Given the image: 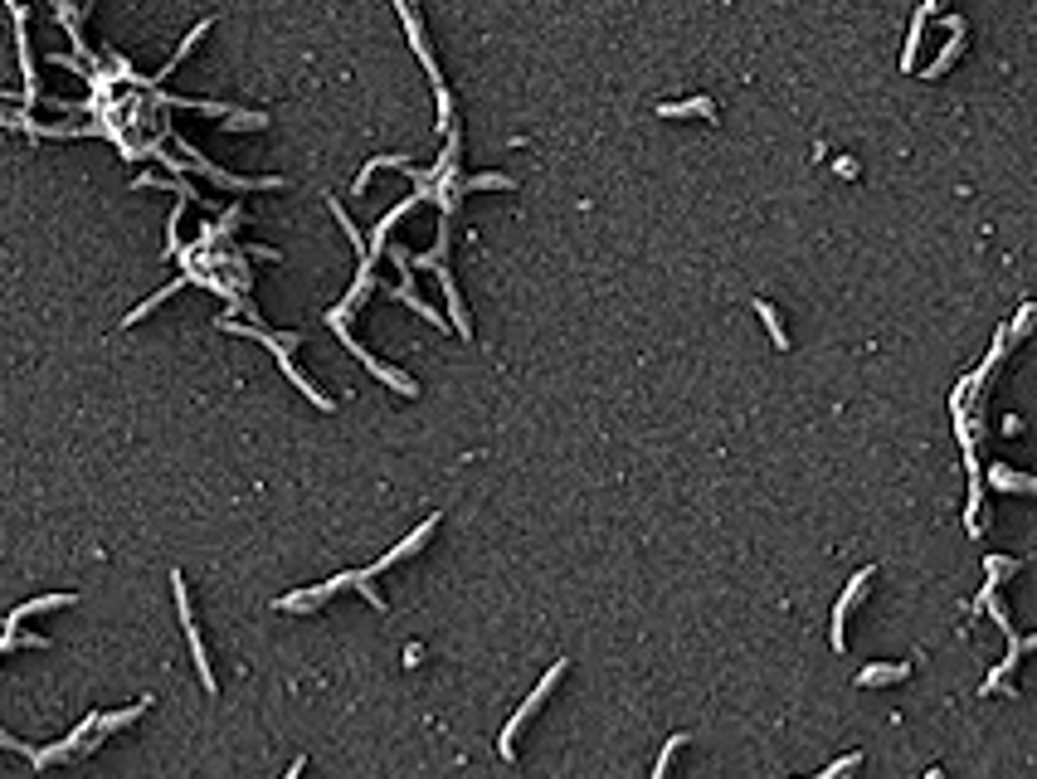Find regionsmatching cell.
<instances>
[{"label":"cell","mask_w":1037,"mask_h":779,"mask_svg":"<svg viewBox=\"0 0 1037 779\" xmlns=\"http://www.w3.org/2000/svg\"><path fill=\"white\" fill-rule=\"evenodd\" d=\"M565 668H570V662H550V672L541 677V682H536V692H531V697H527V702L517 706V716L507 721L502 741H497V750H502V760H511V755H517V731L527 726V721H531L536 712H541V702L550 697V692H556V682H560V677H565Z\"/></svg>","instance_id":"1"},{"label":"cell","mask_w":1037,"mask_h":779,"mask_svg":"<svg viewBox=\"0 0 1037 779\" xmlns=\"http://www.w3.org/2000/svg\"><path fill=\"white\" fill-rule=\"evenodd\" d=\"M170 585H176V604H180V623H186V639H190V658H195V668H200V682L205 692H215V668H210V653H205V639H200V629H195V619H190V589H186V575H170Z\"/></svg>","instance_id":"2"},{"label":"cell","mask_w":1037,"mask_h":779,"mask_svg":"<svg viewBox=\"0 0 1037 779\" xmlns=\"http://www.w3.org/2000/svg\"><path fill=\"white\" fill-rule=\"evenodd\" d=\"M332 332L341 336V342H346V351H356V361H361V365H365V371H371L375 380H385V385H395L400 395H419V385H415V380H409L405 371H395V365H385V361H375V351H365V346L356 342V336H351V327H346V322H332Z\"/></svg>","instance_id":"3"},{"label":"cell","mask_w":1037,"mask_h":779,"mask_svg":"<svg viewBox=\"0 0 1037 779\" xmlns=\"http://www.w3.org/2000/svg\"><path fill=\"white\" fill-rule=\"evenodd\" d=\"M1003 633H1008V653H1003V662H999V668L989 672L984 692H999V682H1008V672L1018 668V658H1022V653H1032V648H1037V633H1013V623H1008Z\"/></svg>","instance_id":"4"},{"label":"cell","mask_w":1037,"mask_h":779,"mask_svg":"<svg viewBox=\"0 0 1037 779\" xmlns=\"http://www.w3.org/2000/svg\"><path fill=\"white\" fill-rule=\"evenodd\" d=\"M868 585H872V565H868V570H857V575H852V579H847V589H843V600L833 604V648H837V653H843V619L852 614V604H857L862 594H868Z\"/></svg>","instance_id":"5"},{"label":"cell","mask_w":1037,"mask_h":779,"mask_svg":"<svg viewBox=\"0 0 1037 779\" xmlns=\"http://www.w3.org/2000/svg\"><path fill=\"white\" fill-rule=\"evenodd\" d=\"M395 10H400V20H405V35H409V45H415V54H419V64H424V74H429L434 83H444V78H438V59H434V49H429V39H424V25H419V10L415 5H405V0H400V5H395Z\"/></svg>","instance_id":"6"},{"label":"cell","mask_w":1037,"mask_h":779,"mask_svg":"<svg viewBox=\"0 0 1037 779\" xmlns=\"http://www.w3.org/2000/svg\"><path fill=\"white\" fill-rule=\"evenodd\" d=\"M434 527H438V512H434V517H424V521H419V527H415V531L405 536L400 546H390L385 556H380V560L371 565V570H385V565H395V560H405V556H415V550H419V546H424V541H429V536H434Z\"/></svg>","instance_id":"7"},{"label":"cell","mask_w":1037,"mask_h":779,"mask_svg":"<svg viewBox=\"0 0 1037 779\" xmlns=\"http://www.w3.org/2000/svg\"><path fill=\"white\" fill-rule=\"evenodd\" d=\"M273 356H278V365H282V375H288V380H293V385H297V390L307 395L312 405H317V409H332V395H326V390H317V385H312V380H307L303 371H297L293 351H273Z\"/></svg>","instance_id":"8"},{"label":"cell","mask_w":1037,"mask_h":779,"mask_svg":"<svg viewBox=\"0 0 1037 779\" xmlns=\"http://www.w3.org/2000/svg\"><path fill=\"white\" fill-rule=\"evenodd\" d=\"M438 278H444V297H448V312H453V332L458 336H473V322H467V312H463V292H458V282H453V268H434Z\"/></svg>","instance_id":"9"},{"label":"cell","mask_w":1037,"mask_h":779,"mask_svg":"<svg viewBox=\"0 0 1037 779\" xmlns=\"http://www.w3.org/2000/svg\"><path fill=\"white\" fill-rule=\"evenodd\" d=\"M59 604H74V594H39V600L30 604H20V609H10V619H5V633H15L30 614H49V609H59Z\"/></svg>","instance_id":"10"},{"label":"cell","mask_w":1037,"mask_h":779,"mask_svg":"<svg viewBox=\"0 0 1037 779\" xmlns=\"http://www.w3.org/2000/svg\"><path fill=\"white\" fill-rule=\"evenodd\" d=\"M960 49H964V25H955V30H950V39H945V49L935 54V59H930L926 68H920V78H940L945 68H950V64L960 59Z\"/></svg>","instance_id":"11"},{"label":"cell","mask_w":1037,"mask_h":779,"mask_svg":"<svg viewBox=\"0 0 1037 779\" xmlns=\"http://www.w3.org/2000/svg\"><path fill=\"white\" fill-rule=\"evenodd\" d=\"M989 483L999 487V492H1032L1037 477L1032 473H1013L1008 463H989Z\"/></svg>","instance_id":"12"},{"label":"cell","mask_w":1037,"mask_h":779,"mask_svg":"<svg viewBox=\"0 0 1037 779\" xmlns=\"http://www.w3.org/2000/svg\"><path fill=\"white\" fill-rule=\"evenodd\" d=\"M901 677H911V662H872V668L857 672V682L877 687V682H901Z\"/></svg>","instance_id":"13"},{"label":"cell","mask_w":1037,"mask_h":779,"mask_svg":"<svg viewBox=\"0 0 1037 779\" xmlns=\"http://www.w3.org/2000/svg\"><path fill=\"white\" fill-rule=\"evenodd\" d=\"M180 282H190V273H176V278H170V282H166V288H161V292H151V297H147V302H137V307H132V312H127V317H122V327H132V322H141V317H147V312H151V307H161V302H166V297H170V292H176V288H180Z\"/></svg>","instance_id":"14"},{"label":"cell","mask_w":1037,"mask_h":779,"mask_svg":"<svg viewBox=\"0 0 1037 779\" xmlns=\"http://www.w3.org/2000/svg\"><path fill=\"white\" fill-rule=\"evenodd\" d=\"M755 312H760L765 332H770V342H775L779 351H789V332H785V322H779V312H775V302H765V297H755Z\"/></svg>","instance_id":"15"},{"label":"cell","mask_w":1037,"mask_h":779,"mask_svg":"<svg viewBox=\"0 0 1037 779\" xmlns=\"http://www.w3.org/2000/svg\"><path fill=\"white\" fill-rule=\"evenodd\" d=\"M395 297H400L405 307H415V312H419L424 322H434V327H448V317H444V312H434V307L424 302V297H419L415 288H409V282H400V288H395Z\"/></svg>","instance_id":"16"},{"label":"cell","mask_w":1037,"mask_h":779,"mask_svg":"<svg viewBox=\"0 0 1037 779\" xmlns=\"http://www.w3.org/2000/svg\"><path fill=\"white\" fill-rule=\"evenodd\" d=\"M687 112H697V118H716V103H712V97H692V103H662L658 118H687Z\"/></svg>","instance_id":"17"},{"label":"cell","mask_w":1037,"mask_h":779,"mask_svg":"<svg viewBox=\"0 0 1037 779\" xmlns=\"http://www.w3.org/2000/svg\"><path fill=\"white\" fill-rule=\"evenodd\" d=\"M453 190H517V180L502 176V171H488V176H467V180H458Z\"/></svg>","instance_id":"18"},{"label":"cell","mask_w":1037,"mask_h":779,"mask_svg":"<svg viewBox=\"0 0 1037 779\" xmlns=\"http://www.w3.org/2000/svg\"><path fill=\"white\" fill-rule=\"evenodd\" d=\"M326 205H332V215H336V224H341V230H346V239H351V244H356V249H361V263H365V234H361V230H356V220H351V215H346V205H341V200H336V195H326Z\"/></svg>","instance_id":"19"},{"label":"cell","mask_w":1037,"mask_h":779,"mask_svg":"<svg viewBox=\"0 0 1037 779\" xmlns=\"http://www.w3.org/2000/svg\"><path fill=\"white\" fill-rule=\"evenodd\" d=\"M930 15H940V10H935V5H920L916 15H911V39H906V54H901V64H906V68H916V45H920V25H926Z\"/></svg>","instance_id":"20"},{"label":"cell","mask_w":1037,"mask_h":779,"mask_svg":"<svg viewBox=\"0 0 1037 779\" xmlns=\"http://www.w3.org/2000/svg\"><path fill=\"white\" fill-rule=\"evenodd\" d=\"M682 745H687V735H667L662 755H658V764H652V779H667V770H673V755H677Z\"/></svg>","instance_id":"21"},{"label":"cell","mask_w":1037,"mask_h":779,"mask_svg":"<svg viewBox=\"0 0 1037 779\" xmlns=\"http://www.w3.org/2000/svg\"><path fill=\"white\" fill-rule=\"evenodd\" d=\"M1013 570H1018V560H1013V556H989V560H984V575L993 579V585H999V579H1008Z\"/></svg>","instance_id":"22"},{"label":"cell","mask_w":1037,"mask_h":779,"mask_svg":"<svg viewBox=\"0 0 1037 779\" xmlns=\"http://www.w3.org/2000/svg\"><path fill=\"white\" fill-rule=\"evenodd\" d=\"M857 764H862V755H857V750H852V755H843L837 764H828V770H823L818 779H847L852 770H857Z\"/></svg>","instance_id":"23"},{"label":"cell","mask_w":1037,"mask_h":779,"mask_svg":"<svg viewBox=\"0 0 1037 779\" xmlns=\"http://www.w3.org/2000/svg\"><path fill=\"white\" fill-rule=\"evenodd\" d=\"M1032 312H1037V307H1032V302H1022V307H1018V317H1013V322H1008V342H1022V332H1028V322H1032Z\"/></svg>","instance_id":"24"},{"label":"cell","mask_w":1037,"mask_h":779,"mask_svg":"<svg viewBox=\"0 0 1037 779\" xmlns=\"http://www.w3.org/2000/svg\"><path fill=\"white\" fill-rule=\"evenodd\" d=\"M453 122H458V118H453V93L444 88V83H438V127H444V132H448Z\"/></svg>","instance_id":"25"},{"label":"cell","mask_w":1037,"mask_h":779,"mask_svg":"<svg viewBox=\"0 0 1037 779\" xmlns=\"http://www.w3.org/2000/svg\"><path fill=\"white\" fill-rule=\"evenodd\" d=\"M0 745H5V750H20V755L35 760V745H25V741H15V735H5V731H0Z\"/></svg>","instance_id":"26"},{"label":"cell","mask_w":1037,"mask_h":779,"mask_svg":"<svg viewBox=\"0 0 1037 779\" xmlns=\"http://www.w3.org/2000/svg\"><path fill=\"white\" fill-rule=\"evenodd\" d=\"M926 779H940V770H930V774H926Z\"/></svg>","instance_id":"27"}]
</instances>
